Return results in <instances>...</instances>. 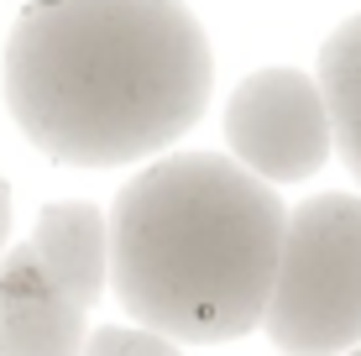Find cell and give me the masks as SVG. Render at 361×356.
Masks as SVG:
<instances>
[{"mask_svg": "<svg viewBox=\"0 0 361 356\" xmlns=\"http://www.w3.org/2000/svg\"><path fill=\"white\" fill-rule=\"evenodd\" d=\"M209 100V42L183 0H27L6 42L16 126L68 168L178 142Z\"/></svg>", "mask_w": 361, "mask_h": 356, "instance_id": "cell-1", "label": "cell"}, {"mask_svg": "<svg viewBox=\"0 0 361 356\" xmlns=\"http://www.w3.org/2000/svg\"><path fill=\"white\" fill-rule=\"evenodd\" d=\"M283 220V200L241 163L163 157L116 194L105 278L152 336L235 340L262 325Z\"/></svg>", "mask_w": 361, "mask_h": 356, "instance_id": "cell-2", "label": "cell"}, {"mask_svg": "<svg viewBox=\"0 0 361 356\" xmlns=\"http://www.w3.org/2000/svg\"><path fill=\"white\" fill-rule=\"evenodd\" d=\"M262 330L283 356H351L361 346L356 194H314L283 220Z\"/></svg>", "mask_w": 361, "mask_h": 356, "instance_id": "cell-3", "label": "cell"}, {"mask_svg": "<svg viewBox=\"0 0 361 356\" xmlns=\"http://www.w3.org/2000/svg\"><path fill=\"white\" fill-rule=\"evenodd\" d=\"M226 142L252 178L298 183L319 173L330 157V110L325 94L298 68H262L241 79L226 105Z\"/></svg>", "mask_w": 361, "mask_h": 356, "instance_id": "cell-4", "label": "cell"}, {"mask_svg": "<svg viewBox=\"0 0 361 356\" xmlns=\"http://www.w3.org/2000/svg\"><path fill=\"white\" fill-rule=\"evenodd\" d=\"M0 356H84V309L47 288L27 247L0 252Z\"/></svg>", "mask_w": 361, "mask_h": 356, "instance_id": "cell-5", "label": "cell"}, {"mask_svg": "<svg viewBox=\"0 0 361 356\" xmlns=\"http://www.w3.org/2000/svg\"><path fill=\"white\" fill-rule=\"evenodd\" d=\"M37 273L47 278V288L58 299H68L73 309H90L105 288V267H110V231L105 215L84 200H63L47 204L32 226L27 241Z\"/></svg>", "mask_w": 361, "mask_h": 356, "instance_id": "cell-6", "label": "cell"}, {"mask_svg": "<svg viewBox=\"0 0 361 356\" xmlns=\"http://www.w3.org/2000/svg\"><path fill=\"white\" fill-rule=\"evenodd\" d=\"M319 94L330 110V142H341L345 168L361 183V16L335 27L319 47Z\"/></svg>", "mask_w": 361, "mask_h": 356, "instance_id": "cell-7", "label": "cell"}, {"mask_svg": "<svg viewBox=\"0 0 361 356\" xmlns=\"http://www.w3.org/2000/svg\"><path fill=\"white\" fill-rule=\"evenodd\" d=\"M84 356H178V351H173V340L152 336V330L99 325L94 336H84Z\"/></svg>", "mask_w": 361, "mask_h": 356, "instance_id": "cell-8", "label": "cell"}, {"mask_svg": "<svg viewBox=\"0 0 361 356\" xmlns=\"http://www.w3.org/2000/svg\"><path fill=\"white\" fill-rule=\"evenodd\" d=\"M6 226H11V194H6V178H0V252H6Z\"/></svg>", "mask_w": 361, "mask_h": 356, "instance_id": "cell-9", "label": "cell"}, {"mask_svg": "<svg viewBox=\"0 0 361 356\" xmlns=\"http://www.w3.org/2000/svg\"><path fill=\"white\" fill-rule=\"evenodd\" d=\"M351 356H356V351H351Z\"/></svg>", "mask_w": 361, "mask_h": 356, "instance_id": "cell-10", "label": "cell"}]
</instances>
